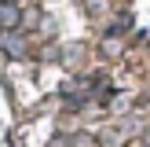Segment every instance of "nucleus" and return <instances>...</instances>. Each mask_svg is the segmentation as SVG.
<instances>
[{
	"label": "nucleus",
	"instance_id": "obj_3",
	"mask_svg": "<svg viewBox=\"0 0 150 147\" xmlns=\"http://www.w3.org/2000/svg\"><path fill=\"white\" fill-rule=\"evenodd\" d=\"M81 55H84V51H81L77 44H66V51H62V63H66V66H70V70H73V66L81 63Z\"/></svg>",
	"mask_w": 150,
	"mask_h": 147
},
{
	"label": "nucleus",
	"instance_id": "obj_6",
	"mask_svg": "<svg viewBox=\"0 0 150 147\" xmlns=\"http://www.w3.org/2000/svg\"><path fill=\"white\" fill-rule=\"evenodd\" d=\"M0 4H11V0H0Z\"/></svg>",
	"mask_w": 150,
	"mask_h": 147
},
{
	"label": "nucleus",
	"instance_id": "obj_2",
	"mask_svg": "<svg viewBox=\"0 0 150 147\" xmlns=\"http://www.w3.org/2000/svg\"><path fill=\"white\" fill-rule=\"evenodd\" d=\"M4 55H7V59H22V55H26V37L4 33Z\"/></svg>",
	"mask_w": 150,
	"mask_h": 147
},
{
	"label": "nucleus",
	"instance_id": "obj_4",
	"mask_svg": "<svg viewBox=\"0 0 150 147\" xmlns=\"http://www.w3.org/2000/svg\"><path fill=\"white\" fill-rule=\"evenodd\" d=\"M143 143L150 147V125H146V129H143Z\"/></svg>",
	"mask_w": 150,
	"mask_h": 147
},
{
	"label": "nucleus",
	"instance_id": "obj_5",
	"mask_svg": "<svg viewBox=\"0 0 150 147\" xmlns=\"http://www.w3.org/2000/svg\"><path fill=\"white\" fill-rule=\"evenodd\" d=\"M132 147H146V143H143V140H139V143H132Z\"/></svg>",
	"mask_w": 150,
	"mask_h": 147
},
{
	"label": "nucleus",
	"instance_id": "obj_1",
	"mask_svg": "<svg viewBox=\"0 0 150 147\" xmlns=\"http://www.w3.org/2000/svg\"><path fill=\"white\" fill-rule=\"evenodd\" d=\"M22 19H26V11H22L18 4H0V29L4 33H15V26H22Z\"/></svg>",
	"mask_w": 150,
	"mask_h": 147
}]
</instances>
